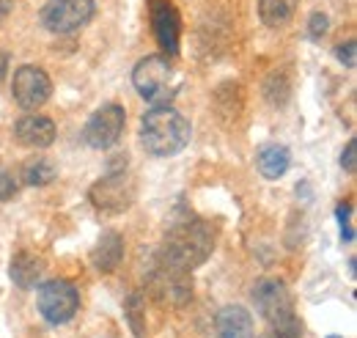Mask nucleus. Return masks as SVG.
Here are the masks:
<instances>
[{"mask_svg": "<svg viewBox=\"0 0 357 338\" xmlns=\"http://www.w3.org/2000/svg\"><path fill=\"white\" fill-rule=\"evenodd\" d=\"M352 212H355V204H352V201H344V204H338V207H335V217H338V226H341V237H344V242H355Z\"/></svg>", "mask_w": 357, "mask_h": 338, "instance_id": "obj_21", "label": "nucleus"}, {"mask_svg": "<svg viewBox=\"0 0 357 338\" xmlns=\"http://www.w3.org/2000/svg\"><path fill=\"white\" fill-rule=\"evenodd\" d=\"M151 34L165 55H176L181 42V17L171 0H149Z\"/></svg>", "mask_w": 357, "mask_h": 338, "instance_id": "obj_11", "label": "nucleus"}, {"mask_svg": "<svg viewBox=\"0 0 357 338\" xmlns=\"http://www.w3.org/2000/svg\"><path fill=\"white\" fill-rule=\"evenodd\" d=\"M327 31H330V17L324 11H313L311 17H308V36L319 42V39L327 36Z\"/></svg>", "mask_w": 357, "mask_h": 338, "instance_id": "obj_22", "label": "nucleus"}, {"mask_svg": "<svg viewBox=\"0 0 357 338\" xmlns=\"http://www.w3.org/2000/svg\"><path fill=\"white\" fill-rule=\"evenodd\" d=\"M11 11H14V0H0V22H6Z\"/></svg>", "mask_w": 357, "mask_h": 338, "instance_id": "obj_26", "label": "nucleus"}, {"mask_svg": "<svg viewBox=\"0 0 357 338\" xmlns=\"http://www.w3.org/2000/svg\"><path fill=\"white\" fill-rule=\"evenodd\" d=\"M11 94L17 99V105L22 110H36L42 108L50 94H52V80L42 66H33V64H25L14 72V80H11Z\"/></svg>", "mask_w": 357, "mask_h": 338, "instance_id": "obj_10", "label": "nucleus"}, {"mask_svg": "<svg viewBox=\"0 0 357 338\" xmlns=\"http://www.w3.org/2000/svg\"><path fill=\"white\" fill-rule=\"evenodd\" d=\"M20 184H17V176L11 170L0 168V201H11L17 196Z\"/></svg>", "mask_w": 357, "mask_h": 338, "instance_id": "obj_24", "label": "nucleus"}, {"mask_svg": "<svg viewBox=\"0 0 357 338\" xmlns=\"http://www.w3.org/2000/svg\"><path fill=\"white\" fill-rule=\"evenodd\" d=\"M55 122L47 116H22L14 124V138L28 149H47L55 143Z\"/></svg>", "mask_w": 357, "mask_h": 338, "instance_id": "obj_12", "label": "nucleus"}, {"mask_svg": "<svg viewBox=\"0 0 357 338\" xmlns=\"http://www.w3.org/2000/svg\"><path fill=\"white\" fill-rule=\"evenodd\" d=\"M327 338H341V336H327Z\"/></svg>", "mask_w": 357, "mask_h": 338, "instance_id": "obj_28", "label": "nucleus"}, {"mask_svg": "<svg viewBox=\"0 0 357 338\" xmlns=\"http://www.w3.org/2000/svg\"><path fill=\"white\" fill-rule=\"evenodd\" d=\"M253 302L272 328L275 338H303V322L294 311L289 286L280 278H261L253 286Z\"/></svg>", "mask_w": 357, "mask_h": 338, "instance_id": "obj_3", "label": "nucleus"}, {"mask_svg": "<svg viewBox=\"0 0 357 338\" xmlns=\"http://www.w3.org/2000/svg\"><path fill=\"white\" fill-rule=\"evenodd\" d=\"M297 11V0H259V17L267 28L286 25Z\"/></svg>", "mask_w": 357, "mask_h": 338, "instance_id": "obj_17", "label": "nucleus"}, {"mask_svg": "<svg viewBox=\"0 0 357 338\" xmlns=\"http://www.w3.org/2000/svg\"><path fill=\"white\" fill-rule=\"evenodd\" d=\"M124 314H127V322L132 328L135 338H146V308H143V297L140 295H130L127 302H124Z\"/></svg>", "mask_w": 357, "mask_h": 338, "instance_id": "obj_20", "label": "nucleus"}, {"mask_svg": "<svg viewBox=\"0 0 357 338\" xmlns=\"http://www.w3.org/2000/svg\"><path fill=\"white\" fill-rule=\"evenodd\" d=\"M36 308L50 325H66L69 319H75L80 308V292L66 278L45 281L39 284V292H36Z\"/></svg>", "mask_w": 357, "mask_h": 338, "instance_id": "obj_6", "label": "nucleus"}, {"mask_svg": "<svg viewBox=\"0 0 357 338\" xmlns=\"http://www.w3.org/2000/svg\"><path fill=\"white\" fill-rule=\"evenodd\" d=\"M135 179L124 168L110 170L99 182H93L89 190V198L93 210L102 214H121L132 207L135 201Z\"/></svg>", "mask_w": 357, "mask_h": 338, "instance_id": "obj_7", "label": "nucleus"}, {"mask_svg": "<svg viewBox=\"0 0 357 338\" xmlns=\"http://www.w3.org/2000/svg\"><path fill=\"white\" fill-rule=\"evenodd\" d=\"M121 258H124V237H121L119 231H113V228L102 231V237L96 240V245H93V251H91V264H93L102 275H107V272L119 270Z\"/></svg>", "mask_w": 357, "mask_h": 338, "instance_id": "obj_13", "label": "nucleus"}, {"mask_svg": "<svg viewBox=\"0 0 357 338\" xmlns=\"http://www.w3.org/2000/svg\"><path fill=\"white\" fill-rule=\"evenodd\" d=\"M149 292L157 297L160 302H168V305H187L192 300V275L187 270H181L176 264L165 261L162 256L154 258V267L149 270Z\"/></svg>", "mask_w": 357, "mask_h": 338, "instance_id": "obj_5", "label": "nucleus"}, {"mask_svg": "<svg viewBox=\"0 0 357 338\" xmlns=\"http://www.w3.org/2000/svg\"><path fill=\"white\" fill-rule=\"evenodd\" d=\"M357 143L355 140H349L347 143V149H344V154H341V166H344V170L347 173H355L357 170Z\"/></svg>", "mask_w": 357, "mask_h": 338, "instance_id": "obj_25", "label": "nucleus"}, {"mask_svg": "<svg viewBox=\"0 0 357 338\" xmlns=\"http://www.w3.org/2000/svg\"><path fill=\"white\" fill-rule=\"evenodd\" d=\"M335 58L347 66V69H355L357 66V42L349 39V42H341L335 47Z\"/></svg>", "mask_w": 357, "mask_h": 338, "instance_id": "obj_23", "label": "nucleus"}, {"mask_svg": "<svg viewBox=\"0 0 357 338\" xmlns=\"http://www.w3.org/2000/svg\"><path fill=\"white\" fill-rule=\"evenodd\" d=\"M218 338H253V316L242 305H223L215 316Z\"/></svg>", "mask_w": 357, "mask_h": 338, "instance_id": "obj_14", "label": "nucleus"}, {"mask_svg": "<svg viewBox=\"0 0 357 338\" xmlns=\"http://www.w3.org/2000/svg\"><path fill=\"white\" fill-rule=\"evenodd\" d=\"M93 14H96L93 0H50L39 11V22L50 34L66 36V34H75L83 25H89Z\"/></svg>", "mask_w": 357, "mask_h": 338, "instance_id": "obj_8", "label": "nucleus"}, {"mask_svg": "<svg viewBox=\"0 0 357 338\" xmlns=\"http://www.w3.org/2000/svg\"><path fill=\"white\" fill-rule=\"evenodd\" d=\"M212 251H215V231L201 217H181L168 228L162 251L157 256L192 272L212 256Z\"/></svg>", "mask_w": 357, "mask_h": 338, "instance_id": "obj_1", "label": "nucleus"}, {"mask_svg": "<svg viewBox=\"0 0 357 338\" xmlns=\"http://www.w3.org/2000/svg\"><path fill=\"white\" fill-rule=\"evenodd\" d=\"M124 124H127L124 108L116 105V102H107L99 110H93V116L86 122L83 140L89 143L91 149H110V146L119 143V138L124 132Z\"/></svg>", "mask_w": 357, "mask_h": 338, "instance_id": "obj_9", "label": "nucleus"}, {"mask_svg": "<svg viewBox=\"0 0 357 338\" xmlns=\"http://www.w3.org/2000/svg\"><path fill=\"white\" fill-rule=\"evenodd\" d=\"M261 94H264V99L272 108H283L291 99V80H289V75L283 69L269 72L264 85H261Z\"/></svg>", "mask_w": 357, "mask_h": 338, "instance_id": "obj_18", "label": "nucleus"}, {"mask_svg": "<svg viewBox=\"0 0 357 338\" xmlns=\"http://www.w3.org/2000/svg\"><path fill=\"white\" fill-rule=\"evenodd\" d=\"M45 267L47 264L42 256L31 254V251H20V254H14V258H11L8 275H11L14 286H20V289H33V286L42 281Z\"/></svg>", "mask_w": 357, "mask_h": 338, "instance_id": "obj_15", "label": "nucleus"}, {"mask_svg": "<svg viewBox=\"0 0 357 338\" xmlns=\"http://www.w3.org/2000/svg\"><path fill=\"white\" fill-rule=\"evenodd\" d=\"M135 91L151 102V105H168L176 96L174 88V66L168 64L165 55H146L135 64L132 69Z\"/></svg>", "mask_w": 357, "mask_h": 338, "instance_id": "obj_4", "label": "nucleus"}, {"mask_svg": "<svg viewBox=\"0 0 357 338\" xmlns=\"http://www.w3.org/2000/svg\"><path fill=\"white\" fill-rule=\"evenodd\" d=\"M55 176H58V168L47 157H33L31 163L22 166V182L31 187H47L55 182Z\"/></svg>", "mask_w": 357, "mask_h": 338, "instance_id": "obj_19", "label": "nucleus"}, {"mask_svg": "<svg viewBox=\"0 0 357 338\" xmlns=\"http://www.w3.org/2000/svg\"><path fill=\"white\" fill-rule=\"evenodd\" d=\"M6 75H8V52L0 50V83L6 80Z\"/></svg>", "mask_w": 357, "mask_h": 338, "instance_id": "obj_27", "label": "nucleus"}, {"mask_svg": "<svg viewBox=\"0 0 357 338\" xmlns=\"http://www.w3.org/2000/svg\"><path fill=\"white\" fill-rule=\"evenodd\" d=\"M291 166V152L280 143H269L259 152V170L264 179H280Z\"/></svg>", "mask_w": 357, "mask_h": 338, "instance_id": "obj_16", "label": "nucleus"}, {"mask_svg": "<svg viewBox=\"0 0 357 338\" xmlns=\"http://www.w3.org/2000/svg\"><path fill=\"white\" fill-rule=\"evenodd\" d=\"M192 127L171 105H154L140 119V140L151 157H176L190 143Z\"/></svg>", "mask_w": 357, "mask_h": 338, "instance_id": "obj_2", "label": "nucleus"}]
</instances>
